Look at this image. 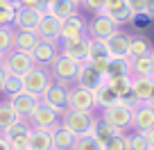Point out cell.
I'll use <instances>...</instances> for the list:
<instances>
[{
	"instance_id": "obj_43",
	"label": "cell",
	"mask_w": 154,
	"mask_h": 150,
	"mask_svg": "<svg viewBox=\"0 0 154 150\" xmlns=\"http://www.w3.org/2000/svg\"><path fill=\"white\" fill-rule=\"evenodd\" d=\"M122 5H125V0H106V2H104V9H102V14H109V11L118 9V7H122Z\"/></svg>"
},
{
	"instance_id": "obj_6",
	"label": "cell",
	"mask_w": 154,
	"mask_h": 150,
	"mask_svg": "<svg viewBox=\"0 0 154 150\" xmlns=\"http://www.w3.org/2000/svg\"><path fill=\"white\" fill-rule=\"evenodd\" d=\"M68 109L70 111H95V96L91 89L79 84L68 89Z\"/></svg>"
},
{
	"instance_id": "obj_42",
	"label": "cell",
	"mask_w": 154,
	"mask_h": 150,
	"mask_svg": "<svg viewBox=\"0 0 154 150\" xmlns=\"http://www.w3.org/2000/svg\"><path fill=\"white\" fill-rule=\"evenodd\" d=\"M20 7H29V9H45L43 0H18Z\"/></svg>"
},
{
	"instance_id": "obj_26",
	"label": "cell",
	"mask_w": 154,
	"mask_h": 150,
	"mask_svg": "<svg viewBox=\"0 0 154 150\" xmlns=\"http://www.w3.org/2000/svg\"><path fill=\"white\" fill-rule=\"evenodd\" d=\"M77 7H79V5L72 2V0H57V2H52V5L48 7V14L63 23L66 18H70V16L77 14Z\"/></svg>"
},
{
	"instance_id": "obj_13",
	"label": "cell",
	"mask_w": 154,
	"mask_h": 150,
	"mask_svg": "<svg viewBox=\"0 0 154 150\" xmlns=\"http://www.w3.org/2000/svg\"><path fill=\"white\" fill-rule=\"evenodd\" d=\"M38 102H41V98H38V96H34V93H29V91H20L18 96L9 98V100H7V105H9L11 109H14L16 114L23 118V121H27L29 114L36 109Z\"/></svg>"
},
{
	"instance_id": "obj_46",
	"label": "cell",
	"mask_w": 154,
	"mask_h": 150,
	"mask_svg": "<svg viewBox=\"0 0 154 150\" xmlns=\"http://www.w3.org/2000/svg\"><path fill=\"white\" fill-rule=\"evenodd\" d=\"M0 150H11V145H9V141L5 139V134H0Z\"/></svg>"
},
{
	"instance_id": "obj_30",
	"label": "cell",
	"mask_w": 154,
	"mask_h": 150,
	"mask_svg": "<svg viewBox=\"0 0 154 150\" xmlns=\"http://www.w3.org/2000/svg\"><path fill=\"white\" fill-rule=\"evenodd\" d=\"M20 91H25V89H23V78H20V75H9V73H7V78H5V82H2L0 93L9 100V98L18 96Z\"/></svg>"
},
{
	"instance_id": "obj_50",
	"label": "cell",
	"mask_w": 154,
	"mask_h": 150,
	"mask_svg": "<svg viewBox=\"0 0 154 150\" xmlns=\"http://www.w3.org/2000/svg\"><path fill=\"white\" fill-rule=\"evenodd\" d=\"M72 2H77V5H82V0H72Z\"/></svg>"
},
{
	"instance_id": "obj_52",
	"label": "cell",
	"mask_w": 154,
	"mask_h": 150,
	"mask_svg": "<svg viewBox=\"0 0 154 150\" xmlns=\"http://www.w3.org/2000/svg\"><path fill=\"white\" fill-rule=\"evenodd\" d=\"M152 59H154V50H152Z\"/></svg>"
},
{
	"instance_id": "obj_44",
	"label": "cell",
	"mask_w": 154,
	"mask_h": 150,
	"mask_svg": "<svg viewBox=\"0 0 154 150\" xmlns=\"http://www.w3.org/2000/svg\"><path fill=\"white\" fill-rule=\"evenodd\" d=\"M143 136H145V141H147V145H149V148H154V127L145 130V132H143Z\"/></svg>"
},
{
	"instance_id": "obj_22",
	"label": "cell",
	"mask_w": 154,
	"mask_h": 150,
	"mask_svg": "<svg viewBox=\"0 0 154 150\" xmlns=\"http://www.w3.org/2000/svg\"><path fill=\"white\" fill-rule=\"evenodd\" d=\"M27 150H52V132L41 130V127H32Z\"/></svg>"
},
{
	"instance_id": "obj_31",
	"label": "cell",
	"mask_w": 154,
	"mask_h": 150,
	"mask_svg": "<svg viewBox=\"0 0 154 150\" xmlns=\"http://www.w3.org/2000/svg\"><path fill=\"white\" fill-rule=\"evenodd\" d=\"M18 121H23V118L16 114L14 109H11L7 102H0V134L2 132H7L11 125H16Z\"/></svg>"
},
{
	"instance_id": "obj_29",
	"label": "cell",
	"mask_w": 154,
	"mask_h": 150,
	"mask_svg": "<svg viewBox=\"0 0 154 150\" xmlns=\"http://www.w3.org/2000/svg\"><path fill=\"white\" fill-rule=\"evenodd\" d=\"M118 134H125V132L116 130L113 125L104 123L100 116H97V123H95V127H93V136H95V141H100V143L104 145V143H109V141L113 139V136H118Z\"/></svg>"
},
{
	"instance_id": "obj_8",
	"label": "cell",
	"mask_w": 154,
	"mask_h": 150,
	"mask_svg": "<svg viewBox=\"0 0 154 150\" xmlns=\"http://www.w3.org/2000/svg\"><path fill=\"white\" fill-rule=\"evenodd\" d=\"M88 46H91V37H88V34H84V37H79V39L59 41L61 55H66V57L75 59V62H79V64L88 62Z\"/></svg>"
},
{
	"instance_id": "obj_23",
	"label": "cell",
	"mask_w": 154,
	"mask_h": 150,
	"mask_svg": "<svg viewBox=\"0 0 154 150\" xmlns=\"http://www.w3.org/2000/svg\"><path fill=\"white\" fill-rule=\"evenodd\" d=\"M152 43H149L147 37L143 34H129V50H127V57L136 59V57H143V55H152Z\"/></svg>"
},
{
	"instance_id": "obj_3",
	"label": "cell",
	"mask_w": 154,
	"mask_h": 150,
	"mask_svg": "<svg viewBox=\"0 0 154 150\" xmlns=\"http://www.w3.org/2000/svg\"><path fill=\"white\" fill-rule=\"evenodd\" d=\"M27 123H29L32 127H41V130H50V132H52L54 127L61 123V114H59V111H54L52 107L43 105V102H38L36 109L29 114Z\"/></svg>"
},
{
	"instance_id": "obj_10",
	"label": "cell",
	"mask_w": 154,
	"mask_h": 150,
	"mask_svg": "<svg viewBox=\"0 0 154 150\" xmlns=\"http://www.w3.org/2000/svg\"><path fill=\"white\" fill-rule=\"evenodd\" d=\"M2 66H5V71L9 73V75H20V78H23L25 73L34 66V59H32V55H27V53L11 50L9 55H5Z\"/></svg>"
},
{
	"instance_id": "obj_14",
	"label": "cell",
	"mask_w": 154,
	"mask_h": 150,
	"mask_svg": "<svg viewBox=\"0 0 154 150\" xmlns=\"http://www.w3.org/2000/svg\"><path fill=\"white\" fill-rule=\"evenodd\" d=\"M29 132H32V125L27 121H18L16 125H11L5 134V139L9 141L11 150H27V141H29Z\"/></svg>"
},
{
	"instance_id": "obj_53",
	"label": "cell",
	"mask_w": 154,
	"mask_h": 150,
	"mask_svg": "<svg viewBox=\"0 0 154 150\" xmlns=\"http://www.w3.org/2000/svg\"><path fill=\"white\" fill-rule=\"evenodd\" d=\"M149 150H154V148H149Z\"/></svg>"
},
{
	"instance_id": "obj_27",
	"label": "cell",
	"mask_w": 154,
	"mask_h": 150,
	"mask_svg": "<svg viewBox=\"0 0 154 150\" xmlns=\"http://www.w3.org/2000/svg\"><path fill=\"white\" fill-rule=\"evenodd\" d=\"M122 75H131V59L129 57H111L106 78H122Z\"/></svg>"
},
{
	"instance_id": "obj_38",
	"label": "cell",
	"mask_w": 154,
	"mask_h": 150,
	"mask_svg": "<svg viewBox=\"0 0 154 150\" xmlns=\"http://www.w3.org/2000/svg\"><path fill=\"white\" fill-rule=\"evenodd\" d=\"M109 59H111V57H95V59H88V64H91L97 73H102V75L106 78V71H109Z\"/></svg>"
},
{
	"instance_id": "obj_17",
	"label": "cell",
	"mask_w": 154,
	"mask_h": 150,
	"mask_svg": "<svg viewBox=\"0 0 154 150\" xmlns=\"http://www.w3.org/2000/svg\"><path fill=\"white\" fill-rule=\"evenodd\" d=\"M86 34V21L79 14L70 16L61 23V34H59V41H68V39H79Z\"/></svg>"
},
{
	"instance_id": "obj_16",
	"label": "cell",
	"mask_w": 154,
	"mask_h": 150,
	"mask_svg": "<svg viewBox=\"0 0 154 150\" xmlns=\"http://www.w3.org/2000/svg\"><path fill=\"white\" fill-rule=\"evenodd\" d=\"M104 80H106V78L102 75V73H97L88 62H84V64H79V71H77L75 84H79V87H84V89H91V91H95V89L100 87Z\"/></svg>"
},
{
	"instance_id": "obj_21",
	"label": "cell",
	"mask_w": 154,
	"mask_h": 150,
	"mask_svg": "<svg viewBox=\"0 0 154 150\" xmlns=\"http://www.w3.org/2000/svg\"><path fill=\"white\" fill-rule=\"evenodd\" d=\"M93 96H95V109H100V111L102 109H109V107H113V105L120 102V96L106 84V80L95 89V91H93Z\"/></svg>"
},
{
	"instance_id": "obj_15",
	"label": "cell",
	"mask_w": 154,
	"mask_h": 150,
	"mask_svg": "<svg viewBox=\"0 0 154 150\" xmlns=\"http://www.w3.org/2000/svg\"><path fill=\"white\" fill-rule=\"evenodd\" d=\"M154 127V105L149 102H140L134 111H131V130L134 132H145Z\"/></svg>"
},
{
	"instance_id": "obj_35",
	"label": "cell",
	"mask_w": 154,
	"mask_h": 150,
	"mask_svg": "<svg viewBox=\"0 0 154 150\" xmlns=\"http://www.w3.org/2000/svg\"><path fill=\"white\" fill-rule=\"evenodd\" d=\"M72 150H104V145L100 141H95L93 134H84V136H77Z\"/></svg>"
},
{
	"instance_id": "obj_45",
	"label": "cell",
	"mask_w": 154,
	"mask_h": 150,
	"mask_svg": "<svg viewBox=\"0 0 154 150\" xmlns=\"http://www.w3.org/2000/svg\"><path fill=\"white\" fill-rule=\"evenodd\" d=\"M147 18H154V0H147V7H145V14Z\"/></svg>"
},
{
	"instance_id": "obj_48",
	"label": "cell",
	"mask_w": 154,
	"mask_h": 150,
	"mask_svg": "<svg viewBox=\"0 0 154 150\" xmlns=\"http://www.w3.org/2000/svg\"><path fill=\"white\" fill-rule=\"evenodd\" d=\"M52 2H57V0H43V5H45V9H48V7L52 5Z\"/></svg>"
},
{
	"instance_id": "obj_7",
	"label": "cell",
	"mask_w": 154,
	"mask_h": 150,
	"mask_svg": "<svg viewBox=\"0 0 154 150\" xmlns=\"http://www.w3.org/2000/svg\"><path fill=\"white\" fill-rule=\"evenodd\" d=\"M68 89L70 87H63V84H59V82H50L48 89L41 93V102L52 107L59 114H63V111L68 109Z\"/></svg>"
},
{
	"instance_id": "obj_47",
	"label": "cell",
	"mask_w": 154,
	"mask_h": 150,
	"mask_svg": "<svg viewBox=\"0 0 154 150\" xmlns=\"http://www.w3.org/2000/svg\"><path fill=\"white\" fill-rule=\"evenodd\" d=\"M5 78H7V71H5V66L0 64V89H2V82H5Z\"/></svg>"
},
{
	"instance_id": "obj_34",
	"label": "cell",
	"mask_w": 154,
	"mask_h": 150,
	"mask_svg": "<svg viewBox=\"0 0 154 150\" xmlns=\"http://www.w3.org/2000/svg\"><path fill=\"white\" fill-rule=\"evenodd\" d=\"M106 84L113 89L118 96H127L131 93V75H122V78H106Z\"/></svg>"
},
{
	"instance_id": "obj_18",
	"label": "cell",
	"mask_w": 154,
	"mask_h": 150,
	"mask_svg": "<svg viewBox=\"0 0 154 150\" xmlns=\"http://www.w3.org/2000/svg\"><path fill=\"white\" fill-rule=\"evenodd\" d=\"M36 34L41 41H59V34H61V21H57L54 16L43 14L41 23L36 27Z\"/></svg>"
},
{
	"instance_id": "obj_41",
	"label": "cell",
	"mask_w": 154,
	"mask_h": 150,
	"mask_svg": "<svg viewBox=\"0 0 154 150\" xmlns=\"http://www.w3.org/2000/svg\"><path fill=\"white\" fill-rule=\"evenodd\" d=\"M127 5H129V9L134 11L136 16H143L145 14V7H147V0H125Z\"/></svg>"
},
{
	"instance_id": "obj_37",
	"label": "cell",
	"mask_w": 154,
	"mask_h": 150,
	"mask_svg": "<svg viewBox=\"0 0 154 150\" xmlns=\"http://www.w3.org/2000/svg\"><path fill=\"white\" fill-rule=\"evenodd\" d=\"M95 57H109V50H106L104 39H91V46H88V59Z\"/></svg>"
},
{
	"instance_id": "obj_51",
	"label": "cell",
	"mask_w": 154,
	"mask_h": 150,
	"mask_svg": "<svg viewBox=\"0 0 154 150\" xmlns=\"http://www.w3.org/2000/svg\"><path fill=\"white\" fill-rule=\"evenodd\" d=\"M2 59H5V57H0V64H2Z\"/></svg>"
},
{
	"instance_id": "obj_11",
	"label": "cell",
	"mask_w": 154,
	"mask_h": 150,
	"mask_svg": "<svg viewBox=\"0 0 154 150\" xmlns=\"http://www.w3.org/2000/svg\"><path fill=\"white\" fill-rule=\"evenodd\" d=\"M59 55H61V50H59V41H38V46L34 48V53H32L34 66L50 68Z\"/></svg>"
},
{
	"instance_id": "obj_36",
	"label": "cell",
	"mask_w": 154,
	"mask_h": 150,
	"mask_svg": "<svg viewBox=\"0 0 154 150\" xmlns=\"http://www.w3.org/2000/svg\"><path fill=\"white\" fill-rule=\"evenodd\" d=\"M125 139H127V150H149L143 132H125Z\"/></svg>"
},
{
	"instance_id": "obj_49",
	"label": "cell",
	"mask_w": 154,
	"mask_h": 150,
	"mask_svg": "<svg viewBox=\"0 0 154 150\" xmlns=\"http://www.w3.org/2000/svg\"><path fill=\"white\" fill-rule=\"evenodd\" d=\"M147 102H149V105H154V89H152V96H149V100H147Z\"/></svg>"
},
{
	"instance_id": "obj_25",
	"label": "cell",
	"mask_w": 154,
	"mask_h": 150,
	"mask_svg": "<svg viewBox=\"0 0 154 150\" xmlns=\"http://www.w3.org/2000/svg\"><path fill=\"white\" fill-rule=\"evenodd\" d=\"M154 89V78H140V75H131V93L138 98L140 102H147Z\"/></svg>"
},
{
	"instance_id": "obj_4",
	"label": "cell",
	"mask_w": 154,
	"mask_h": 150,
	"mask_svg": "<svg viewBox=\"0 0 154 150\" xmlns=\"http://www.w3.org/2000/svg\"><path fill=\"white\" fill-rule=\"evenodd\" d=\"M50 82H52L50 71L48 68H41V66H32L23 75V89L29 91V93H34V96H38V98H41V93L48 89Z\"/></svg>"
},
{
	"instance_id": "obj_39",
	"label": "cell",
	"mask_w": 154,
	"mask_h": 150,
	"mask_svg": "<svg viewBox=\"0 0 154 150\" xmlns=\"http://www.w3.org/2000/svg\"><path fill=\"white\" fill-rule=\"evenodd\" d=\"M104 150H127V139H125V134L113 136L109 143H104Z\"/></svg>"
},
{
	"instance_id": "obj_24",
	"label": "cell",
	"mask_w": 154,
	"mask_h": 150,
	"mask_svg": "<svg viewBox=\"0 0 154 150\" xmlns=\"http://www.w3.org/2000/svg\"><path fill=\"white\" fill-rule=\"evenodd\" d=\"M75 139H77V136L59 123V125L52 130V150H72Z\"/></svg>"
},
{
	"instance_id": "obj_33",
	"label": "cell",
	"mask_w": 154,
	"mask_h": 150,
	"mask_svg": "<svg viewBox=\"0 0 154 150\" xmlns=\"http://www.w3.org/2000/svg\"><path fill=\"white\" fill-rule=\"evenodd\" d=\"M14 50V25H0V57Z\"/></svg>"
},
{
	"instance_id": "obj_1",
	"label": "cell",
	"mask_w": 154,
	"mask_h": 150,
	"mask_svg": "<svg viewBox=\"0 0 154 150\" xmlns=\"http://www.w3.org/2000/svg\"><path fill=\"white\" fill-rule=\"evenodd\" d=\"M95 123H97V116L93 111H70V109H66L61 114V125L66 130H70L75 136L93 134Z\"/></svg>"
},
{
	"instance_id": "obj_40",
	"label": "cell",
	"mask_w": 154,
	"mask_h": 150,
	"mask_svg": "<svg viewBox=\"0 0 154 150\" xmlns=\"http://www.w3.org/2000/svg\"><path fill=\"white\" fill-rule=\"evenodd\" d=\"M106 0H82V7L86 11H93V14H102Z\"/></svg>"
},
{
	"instance_id": "obj_12",
	"label": "cell",
	"mask_w": 154,
	"mask_h": 150,
	"mask_svg": "<svg viewBox=\"0 0 154 150\" xmlns=\"http://www.w3.org/2000/svg\"><path fill=\"white\" fill-rule=\"evenodd\" d=\"M43 14H48V9H29V7H18L14 16V30H34L36 32L38 23L43 18Z\"/></svg>"
},
{
	"instance_id": "obj_19",
	"label": "cell",
	"mask_w": 154,
	"mask_h": 150,
	"mask_svg": "<svg viewBox=\"0 0 154 150\" xmlns=\"http://www.w3.org/2000/svg\"><path fill=\"white\" fill-rule=\"evenodd\" d=\"M38 34L34 30H14V50H20V53L32 55L34 48L38 46Z\"/></svg>"
},
{
	"instance_id": "obj_20",
	"label": "cell",
	"mask_w": 154,
	"mask_h": 150,
	"mask_svg": "<svg viewBox=\"0 0 154 150\" xmlns=\"http://www.w3.org/2000/svg\"><path fill=\"white\" fill-rule=\"evenodd\" d=\"M106 43V50H109V57H127V50H129V34L122 32V30H118V32H113L109 37V39H104Z\"/></svg>"
},
{
	"instance_id": "obj_28",
	"label": "cell",
	"mask_w": 154,
	"mask_h": 150,
	"mask_svg": "<svg viewBox=\"0 0 154 150\" xmlns=\"http://www.w3.org/2000/svg\"><path fill=\"white\" fill-rule=\"evenodd\" d=\"M131 75L154 78V59H152V55H143V57L131 59Z\"/></svg>"
},
{
	"instance_id": "obj_32",
	"label": "cell",
	"mask_w": 154,
	"mask_h": 150,
	"mask_svg": "<svg viewBox=\"0 0 154 150\" xmlns=\"http://www.w3.org/2000/svg\"><path fill=\"white\" fill-rule=\"evenodd\" d=\"M106 16H109V18L113 21V23L118 25V27H120V25H125V23H134V21L138 18V16H136L134 11L129 9V5H127V2H125V5H122V7H118V9L109 11V14H106Z\"/></svg>"
},
{
	"instance_id": "obj_5",
	"label": "cell",
	"mask_w": 154,
	"mask_h": 150,
	"mask_svg": "<svg viewBox=\"0 0 154 150\" xmlns=\"http://www.w3.org/2000/svg\"><path fill=\"white\" fill-rule=\"evenodd\" d=\"M100 118L104 123H109V125H113L116 130H120V132L131 130V109H129V107H125L122 102L109 107V109H102Z\"/></svg>"
},
{
	"instance_id": "obj_9",
	"label": "cell",
	"mask_w": 154,
	"mask_h": 150,
	"mask_svg": "<svg viewBox=\"0 0 154 150\" xmlns=\"http://www.w3.org/2000/svg\"><path fill=\"white\" fill-rule=\"evenodd\" d=\"M118 25L106 14H95L91 21H86V34L91 39H109L113 32H118Z\"/></svg>"
},
{
	"instance_id": "obj_2",
	"label": "cell",
	"mask_w": 154,
	"mask_h": 150,
	"mask_svg": "<svg viewBox=\"0 0 154 150\" xmlns=\"http://www.w3.org/2000/svg\"><path fill=\"white\" fill-rule=\"evenodd\" d=\"M48 71H50L52 82H59V84H63V87H70V84H75V80H77L79 62L66 57V55H59V57L54 59V64L48 68Z\"/></svg>"
}]
</instances>
